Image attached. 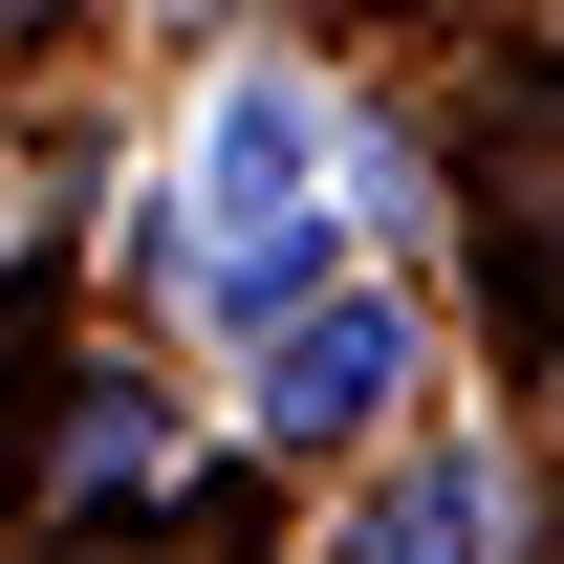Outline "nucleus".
Segmentation results:
<instances>
[{"instance_id":"nucleus-1","label":"nucleus","mask_w":564,"mask_h":564,"mask_svg":"<svg viewBox=\"0 0 564 564\" xmlns=\"http://www.w3.org/2000/svg\"><path fill=\"white\" fill-rule=\"evenodd\" d=\"M456 196H478V282L521 304V348H564V66H499L478 87Z\"/></svg>"},{"instance_id":"nucleus-2","label":"nucleus","mask_w":564,"mask_h":564,"mask_svg":"<svg viewBox=\"0 0 564 564\" xmlns=\"http://www.w3.org/2000/svg\"><path fill=\"white\" fill-rule=\"evenodd\" d=\"M217 217H239V239H217V304L282 326V304L326 282V217H304V87H239V109H217Z\"/></svg>"},{"instance_id":"nucleus-3","label":"nucleus","mask_w":564,"mask_h":564,"mask_svg":"<svg viewBox=\"0 0 564 564\" xmlns=\"http://www.w3.org/2000/svg\"><path fill=\"white\" fill-rule=\"evenodd\" d=\"M391 391H413V304H369V282H304V304L261 326V434H304V456H326V434H369Z\"/></svg>"},{"instance_id":"nucleus-4","label":"nucleus","mask_w":564,"mask_h":564,"mask_svg":"<svg viewBox=\"0 0 564 564\" xmlns=\"http://www.w3.org/2000/svg\"><path fill=\"white\" fill-rule=\"evenodd\" d=\"M478 521H499V478H478V456H413V478L369 499L326 564H478Z\"/></svg>"},{"instance_id":"nucleus-5","label":"nucleus","mask_w":564,"mask_h":564,"mask_svg":"<svg viewBox=\"0 0 564 564\" xmlns=\"http://www.w3.org/2000/svg\"><path fill=\"white\" fill-rule=\"evenodd\" d=\"M131 478H174V413L87 391V413H66V499H131Z\"/></svg>"},{"instance_id":"nucleus-6","label":"nucleus","mask_w":564,"mask_h":564,"mask_svg":"<svg viewBox=\"0 0 564 564\" xmlns=\"http://www.w3.org/2000/svg\"><path fill=\"white\" fill-rule=\"evenodd\" d=\"M0 22H44V0H0Z\"/></svg>"}]
</instances>
